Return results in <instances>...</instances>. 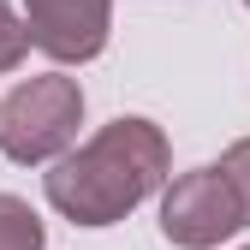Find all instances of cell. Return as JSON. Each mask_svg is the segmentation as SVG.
Listing matches in <instances>:
<instances>
[{
	"instance_id": "obj_4",
	"label": "cell",
	"mask_w": 250,
	"mask_h": 250,
	"mask_svg": "<svg viewBox=\"0 0 250 250\" xmlns=\"http://www.w3.org/2000/svg\"><path fill=\"white\" fill-rule=\"evenodd\" d=\"M24 24L54 66H89L113 36V0H24Z\"/></svg>"
},
{
	"instance_id": "obj_1",
	"label": "cell",
	"mask_w": 250,
	"mask_h": 250,
	"mask_svg": "<svg viewBox=\"0 0 250 250\" xmlns=\"http://www.w3.org/2000/svg\"><path fill=\"white\" fill-rule=\"evenodd\" d=\"M173 173V143L155 119L119 113L107 119L89 143H78L72 155L42 173L48 208L66 214L72 227H113L125 221L137 203H149Z\"/></svg>"
},
{
	"instance_id": "obj_6",
	"label": "cell",
	"mask_w": 250,
	"mask_h": 250,
	"mask_svg": "<svg viewBox=\"0 0 250 250\" xmlns=\"http://www.w3.org/2000/svg\"><path fill=\"white\" fill-rule=\"evenodd\" d=\"M30 48H36V42H30V24H24V12H12L6 0H0V72H18Z\"/></svg>"
},
{
	"instance_id": "obj_2",
	"label": "cell",
	"mask_w": 250,
	"mask_h": 250,
	"mask_svg": "<svg viewBox=\"0 0 250 250\" xmlns=\"http://www.w3.org/2000/svg\"><path fill=\"white\" fill-rule=\"evenodd\" d=\"M78 125H83L78 78H66V72L24 78V83H12V96L0 102V155L18 161V167L60 161V155H72Z\"/></svg>"
},
{
	"instance_id": "obj_8",
	"label": "cell",
	"mask_w": 250,
	"mask_h": 250,
	"mask_svg": "<svg viewBox=\"0 0 250 250\" xmlns=\"http://www.w3.org/2000/svg\"><path fill=\"white\" fill-rule=\"evenodd\" d=\"M244 6H250V0H244Z\"/></svg>"
},
{
	"instance_id": "obj_9",
	"label": "cell",
	"mask_w": 250,
	"mask_h": 250,
	"mask_svg": "<svg viewBox=\"0 0 250 250\" xmlns=\"http://www.w3.org/2000/svg\"><path fill=\"white\" fill-rule=\"evenodd\" d=\"M244 250H250V244H244Z\"/></svg>"
},
{
	"instance_id": "obj_5",
	"label": "cell",
	"mask_w": 250,
	"mask_h": 250,
	"mask_svg": "<svg viewBox=\"0 0 250 250\" xmlns=\"http://www.w3.org/2000/svg\"><path fill=\"white\" fill-rule=\"evenodd\" d=\"M0 250H48V227L24 197L0 191Z\"/></svg>"
},
{
	"instance_id": "obj_7",
	"label": "cell",
	"mask_w": 250,
	"mask_h": 250,
	"mask_svg": "<svg viewBox=\"0 0 250 250\" xmlns=\"http://www.w3.org/2000/svg\"><path fill=\"white\" fill-rule=\"evenodd\" d=\"M221 179L232 185V197L244 208V227H250V137H238L227 155H221Z\"/></svg>"
},
{
	"instance_id": "obj_3",
	"label": "cell",
	"mask_w": 250,
	"mask_h": 250,
	"mask_svg": "<svg viewBox=\"0 0 250 250\" xmlns=\"http://www.w3.org/2000/svg\"><path fill=\"white\" fill-rule=\"evenodd\" d=\"M244 227V208L232 197V185L221 179V167H191L167 185L161 197V238L179 250H214L221 238H232Z\"/></svg>"
}]
</instances>
